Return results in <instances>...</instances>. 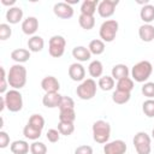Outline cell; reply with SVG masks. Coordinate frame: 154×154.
I'll list each match as a JSON object with an SVG mask.
<instances>
[{
  "mask_svg": "<svg viewBox=\"0 0 154 154\" xmlns=\"http://www.w3.org/2000/svg\"><path fill=\"white\" fill-rule=\"evenodd\" d=\"M152 137H153V138H154V129H153V130H152Z\"/></svg>",
  "mask_w": 154,
  "mask_h": 154,
  "instance_id": "46",
  "label": "cell"
},
{
  "mask_svg": "<svg viewBox=\"0 0 154 154\" xmlns=\"http://www.w3.org/2000/svg\"><path fill=\"white\" fill-rule=\"evenodd\" d=\"M132 142H134V147H135L137 154H150L152 140L147 132H144V131L137 132L135 135Z\"/></svg>",
  "mask_w": 154,
  "mask_h": 154,
  "instance_id": "7",
  "label": "cell"
},
{
  "mask_svg": "<svg viewBox=\"0 0 154 154\" xmlns=\"http://www.w3.org/2000/svg\"><path fill=\"white\" fill-rule=\"evenodd\" d=\"M7 82L13 89H22L26 84V69L22 64L12 65L7 73Z\"/></svg>",
  "mask_w": 154,
  "mask_h": 154,
  "instance_id": "1",
  "label": "cell"
},
{
  "mask_svg": "<svg viewBox=\"0 0 154 154\" xmlns=\"http://www.w3.org/2000/svg\"><path fill=\"white\" fill-rule=\"evenodd\" d=\"M97 85L100 87V89H102L103 91H108L112 90L114 87V78L112 76H101L99 78V83Z\"/></svg>",
  "mask_w": 154,
  "mask_h": 154,
  "instance_id": "30",
  "label": "cell"
},
{
  "mask_svg": "<svg viewBox=\"0 0 154 154\" xmlns=\"http://www.w3.org/2000/svg\"><path fill=\"white\" fill-rule=\"evenodd\" d=\"M69 77L75 82L84 81L85 77V69L81 63H73L69 67Z\"/></svg>",
  "mask_w": 154,
  "mask_h": 154,
  "instance_id": "12",
  "label": "cell"
},
{
  "mask_svg": "<svg viewBox=\"0 0 154 154\" xmlns=\"http://www.w3.org/2000/svg\"><path fill=\"white\" fill-rule=\"evenodd\" d=\"M37 29H38V19L34 16H30L22 22V31L25 35L34 36V34L37 31Z\"/></svg>",
  "mask_w": 154,
  "mask_h": 154,
  "instance_id": "14",
  "label": "cell"
},
{
  "mask_svg": "<svg viewBox=\"0 0 154 154\" xmlns=\"http://www.w3.org/2000/svg\"><path fill=\"white\" fill-rule=\"evenodd\" d=\"M59 111L63 109H75V101L70 96H61L60 103H59Z\"/></svg>",
  "mask_w": 154,
  "mask_h": 154,
  "instance_id": "37",
  "label": "cell"
},
{
  "mask_svg": "<svg viewBox=\"0 0 154 154\" xmlns=\"http://www.w3.org/2000/svg\"><path fill=\"white\" fill-rule=\"evenodd\" d=\"M140 17L144 24H150L154 20V6L150 4L144 5L140 11Z\"/></svg>",
  "mask_w": 154,
  "mask_h": 154,
  "instance_id": "23",
  "label": "cell"
},
{
  "mask_svg": "<svg viewBox=\"0 0 154 154\" xmlns=\"http://www.w3.org/2000/svg\"><path fill=\"white\" fill-rule=\"evenodd\" d=\"M29 125L34 126L35 129H38V130H42L45 128V118L41 116V114H32L30 118H29V122H28Z\"/></svg>",
  "mask_w": 154,
  "mask_h": 154,
  "instance_id": "33",
  "label": "cell"
},
{
  "mask_svg": "<svg viewBox=\"0 0 154 154\" xmlns=\"http://www.w3.org/2000/svg\"><path fill=\"white\" fill-rule=\"evenodd\" d=\"M88 72L93 78H97L102 76L103 72V65L100 60H93L88 66Z\"/></svg>",
  "mask_w": 154,
  "mask_h": 154,
  "instance_id": "25",
  "label": "cell"
},
{
  "mask_svg": "<svg viewBox=\"0 0 154 154\" xmlns=\"http://www.w3.org/2000/svg\"><path fill=\"white\" fill-rule=\"evenodd\" d=\"M12 35V29L10 26V24L7 23H1L0 24V40L5 41L7 38H10Z\"/></svg>",
  "mask_w": 154,
  "mask_h": 154,
  "instance_id": "39",
  "label": "cell"
},
{
  "mask_svg": "<svg viewBox=\"0 0 154 154\" xmlns=\"http://www.w3.org/2000/svg\"><path fill=\"white\" fill-rule=\"evenodd\" d=\"M23 19V10L19 6L10 7L6 11V20L10 24H17Z\"/></svg>",
  "mask_w": 154,
  "mask_h": 154,
  "instance_id": "16",
  "label": "cell"
},
{
  "mask_svg": "<svg viewBox=\"0 0 154 154\" xmlns=\"http://www.w3.org/2000/svg\"><path fill=\"white\" fill-rule=\"evenodd\" d=\"M142 111L148 118L154 117V99H147L142 105Z\"/></svg>",
  "mask_w": 154,
  "mask_h": 154,
  "instance_id": "36",
  "label": "cell"
},
{
  "mask_svg": "<svg viewBox=\"0 0 154 154\" xmlns=\"http://www.w3.org/2000/svg\"><path fill=\"white\" fill-rule=\"evenodd\" d=\"M66 47V40L61 35H54L49 38L48 42V52L49 55L53 58H60L63 57Z\"/></svg>",
  "mask_w": 154,
  "mask_h": 154,
  "instance_id": "8",
  "label": "cell"
},
{
  "mask_svg": "<svg viewBox=\"0 0 154 154\" xmlns=\"http://www.w3.org/2000/svg\"><path fill=\"white\" fill-rule=\"evenodd\" d=\"M41 132H42V130L35 129L34 126H31L29 124H26L24 126V129H23L24 137L28 138V140H31V141H37L40 138V136H41Z\"/></svg>",
  "mask_w": 154,
  "mask_h": 154,
  "instance_id": "28",
  "label": "cell"
},
{
  "mask_svg": "<svg viewBox=\"0 0 154 154\" xmlns=\"http://www.w3.org/2000/svg\"><path fill=\"white\" fill-rule=\"evenodd\" d=\"M61 96L59 93H46L42 97V103L47 108H55L59 107Z\"/></svg>",
  "mask_w": 154,
  "mask_h": 154,
  "instance_id": "15",
  "label": "cell"
},
{
  "mask_svg": "<svg viewBox=\"0 0 154 154\" xmlns=\"http://www.w3.org/2000/svg\"><path fill=\"white\" fill-rule=\"evenodd\" d=\"M1 105H0V112H2L5 108H6V103H5V100H4V96H1V100H0Z\"/></svg>",
  "mask_w": 154,
  "mask_h": 154,
  "instance_id": "45",
  "label": "cell"
},
{
  "mask_svg": "<svg viewBox=\"0 0 154 154\" xmlns=\"http://www.w3.org/2000/svg\"><path fill=\"white\" fill-rule=\"evenodd\" d=\"M111 136V125L106 120H96L93 124V138L96 143H107Z\"/></svg>",
  "mask_w": 154,
  "mask_h": 154,
  "instance_id": "3",
  "label": "cell"
},
{
  "mask_svg": "<svg viewBox=\"0 0 154 154\" xmlns=\"http://www.w3.org/2000/svg\"><path fill=\"white\" fill-rule=\"evenodd\" d=\"M72 57L79 61V63H83V61H88L90 58H91V53L90 51L84 47V46H76L73 49H72Z\"/></svg>",
  "mask_w": 154,
  "mask_h": 154,
  "instance_id": "17",
  "label": "cell"
},
{
  "mask_svg": "<svg viewBox=\"0 0 154 154\" xmlns=\"http://www.w3.org/2000/svg\"><path fill=\"white\" fill-rule=\"evenodd\" d=\"M119 29V24L116 19H107L105 20L99 30V35H100V40H102L103 42H112L118 32Z\"/></svg>",
  "mask_w": 154,
  "mask_h": 154,
  "instance_id": "4",
  "label": "cell"
},
{
  "mask_svg": "<svg viewBox=\"0 0 154 154\" xmlns=\"http://www.w3.org/2000/svg\"><path fill=\"white\" fill-rule=\"evenodd\" d=\"M75 119H76V112H75V109H63L59 113V122L73 123Z\"/></svg>",
  "mask_w": 154,
  "mask_h": 154,
  "instance_id": "32",
  "label": "cell"
},
{
  "mask_svg": "<svg viewBox=\"0 0 154 154\" xmlns=\"http://www.w3.org/2000/svg\"><path fill=\"white\" fill-rule=\"evenodd\" d=\"M0 70H1V77H0V93L5 95V94H6V89H7V84H8V82H7V77H6V71H5V69L1 67Z\"/></svg>",
  "mask_w": 154,
  "mask_h": 154,
  "instance_id": "41",
  "label": "cell"
},
{
  "mask_svg": "<svg viewBox=\"0 0 154 154\" xmlns=\"http://www.w3.org/2000/svg\"><path fill=\"white\" fill-rule=\"evenodd\" d=\"M58 131L60 132V135L70 136V135H72L73 131H75V125H73V123L59 122V124H58Z\"/></svg>",
  "mask_w": 154,
  "mask_h": 154,
  "instance_id": "34",
  "label": "cell"
},
{
  "mask_svg": "<svg viewBox=\"0 0 154 154\" xmlns=\"http://www.w3.org/2000/svg\"><path fill=\"white\" fill-rule=\"evenodd\" d=\"M138 36L143 42H152L154 40V26L152 24H143L138 28Z\"/></svg>",
  "mask_w": 154,
  "mask_h": 154,
  "instance_id": "18",
  "label": "cell"
},
{
  "mask_svg": "<svg viewBox=\"0 0 154 154\" xmlns=\"http://www.w3.org/2000/svg\"><path fill=\"white\" fill-rule=\"evenodd\" d=\"M41 88L46 93H58L60 89V83L54 76H46L41 81Z\"/></svg>",
  "mask_w": 154,
  "mask_h": 154,
  "instance_id": "13",
  "label": "cell"
},
{
  "mask_svg": "<svg viewBox=\"0 0 154 154\" xmlns=\"http://www.w3.org/2000/svg\"><path fill=\"white\" fill-rule=\"evenodd\" d=\"M30 153L31 154H47V146L43 142L34 141L30 144Z\"/></svg>",
  "mask_w": 154,
  "mask_h": 154,
  "instance_id": "35",
  "label": "cell"
},
{
  "mask_svg": "<svg viewBox=\"0 0 154 154\" xmlns=\"http://www.w3.org/2000/svg\"><path fill=\"white\" fill-rule=\"evenodd\" d=\"M47 140L51 142V143H55L59 141L60 138V132L58 131V129H49L47 131V135H46Z\"/></svg>",
  "mask_w": 154,
  "mask_h": 154,
  "instance_id": "40",
  "label": "cell"
},
{
  "mask_svg": "<svg viewBox=\"0 0 154 154\" xmlns=\"http://www.w3.org/2000/svg\"><path fill=\"white\" fill-rule=\"evenodd\" d=\"M97 0H84L81 5V14L94 16V13L97 11Z\"/></svg>",
  "mask_w": 154,
  "mask_h": 154,
  "instance_id": "22",
  "label": "cell"
},
{
  "mask_svg": "<svg viewBox=\"0 0 154 154\" xmlns=\"http://www.w3.org/2000/svg\"><path fill=\"white\" fill-rule=\"evenodd\" d=\"M112 77L117 81L129 77V67L125 64H117L112 67Z\"/></svg>",
  "mask_w": 154,
  "mask_h": 154,
  "instance_id": "24",
  "label": "cell"
},
{
  "mask_svg": "<svg viewBox=\"0 0 154 154\" xmlns=\"http://www.w3.org/2000/svg\"><path fill=\"white\" fill-rule=\"evenodd\" d=\"M142 94L148 99H154V82H146L141 88Z\"/></svg>",
  "mask_w": 154,
  "mask_h": 154,
  "instance_id": "38",
  "label": "cell"
},
{
  "mask_svg": "<svg viewBox=\"0 0 154 154\" xmlns=\"http://www.w3.org/2000/svg\"><path fill=\"white\" fill-rule=\"evenodd\" d=\"M78 23L82 29L84 30H91L95 25V18L94 16H87V14H79Z\"/></svg>",
  "mask_w": 154,
  "mask_h": 154,
  "instance_id": "29",
  "label": "cell"
},
{
  "mask_svg": "<svg viewBox=\"0 0 154 154\" xmlns=\"http://www.w3.org/2000/svg\"><path fill=\"white\" fill-rule=\"evenodd\" d=\"M43 47H45V40L38 35H34L28 40V48L30 52H34V53L41 52Z\"/></svg>",
  "mask_w": 154,
  "mask_h": 154,
  "instance_id": "21",
  "label": "cell"
},
{
  "mask_svg": "<svg viewBox=\"0 0 154 154\" xmlns=\"http://www.w3.org/2000/svg\"><path fill=\"white\" fill-rule=\"evenodd\" d=\"M131 97V94L130 93H126V91H122V90H114L113 94H112V100L114 103L117 105H124L126 102H129Z\"/></svg>",
  "mask_w": 154,
  "mask_h": 154,
  "instance_id": "27",
  "label": "cell"
},
{
  "mask_svg": "<svg viewBox=\"0 0 154 154\" xmlns=\"http://www.w3.org/2000/svg\"><path fill=\"white\" fill-rule=\"evenodd\" d=\"M53 12L58 18L61 19H70L73 17V7L65 2H57L53 6Z\"/></svg>",
  "mask_w": 154,
  "mask_h": 154,
  "instance_id": "10",
  "label": "cell"
},
{
  "mask_svg": "<svg viewBox=\"0 0 154 154\" xmlns=\"http://www.w3.org/2000/svg\"><path fill=\"white\" fill-rule=\"evenodd\" d=\"M11 58L14 60L17 64H23L26 63L30 59V51L25 48H17L11 52Z\"/></svg>",
  "mask_w": 154,
  "mask_h": 154,
  "instance_id": "20",
  "label": "cell"
},
{
  "mask_svg": "<svg viewBox=\"0 0 154 154\" xmlns=\"http://www.w3.org/2000/svg\"><path fill=\"white\" fill-rule=\"evenodd\" d=\"M10 144V136L6 131L1 130L0 131V148H6Z\"/></svg>",
  "mask_w": 154,
  "mask_h": 154,
  "instance_id": "42",
  "label": "cell"
},
{
  "mask_svg": "<svg viewBox=\"0 0 154 154\" xmlns=\"http://www.w3.org/2000/svg\"><path fill=\"white\" fill-rule=\"evenodd\" d=\"M10 150L12 152V154H28L30 150V146L24 140H17L10 144Z\"/></svg>",
  "mask_w": 154,
  "mask_h": 154,
  "instance_id": "19",
  "label": "cell"
},
{
  "mask_svg": "<svg viewBox=\"0 0 154 154\" xmlns=\"http://www.w3.org/2000/svg\"><path fill=\"white\" fill-rule=\"evenodd\" d=\"M128 147L123 140H114L112 142H107L103 146L105 154H125Z\"/></svg>",
  "mask_w": 154,
  "mask_h": 154,
  "instance_id": "11",
  "label": "cell"
},
{
  "mask_svg": "<svg viewBox=\"0 0 154 154\" xmlns=\"http://www.w3.org/2000/svg\"><path fill=\"white\" fill-rule=\"evenodd\" d=\"M119 4L118 0H102L97 5V13L102 18H109L114 14L116 7Z\"/></svg>",
  "mask_w": 154,
  "mask_h": 154,
  "instance_id": "9",
  "label": "cell"
},
{
  "mask_svg": "<svg viewBox=\"0 0 154 154\" xmlns=\"http://www.w3.org/2000/svg\"><path fill=\"white\" fill-rule=\"evenodd\" d=\"M96 82L93 78H87L77 87L76 94L81 100H90L96 95Z\"/></svg>",
  "mask_w": 154,
  "mask_h": 154,
  "instance_id": "6",
  "label": "cell"
},
{
  "mask_svg": "<svg viewBox=\"0 0 154 154\" xmlns=\"http://www.w3.org/2000/svg\"><path fill=\"white\" fill-rule=\"evenodd\" d=\"M152 72H153V65L148 60H142L132 66L131 76L135 82L143 83L150 77Z\"/></svg>",
  "mask_w": 154,
  "mask_h": 154,
  "instance_id": "2",
  "label": "cell"
},
{
  "mask_svg": "<svg viewBox=\"0 0 154 154\" xmlns=\"http://www.w3.org/2000/svg\"><path fill=\"white\" fill-rule=\"evenodd\" d=\"M75 154H93V148L88 144H82L75 149Z\"/></svg>",
  "mask_w": 154,
  "mask_h": 154,
  "instance_id": "43",
  "label": "cell"
},
{
  "mask_svg": "<svg viewBox=\"0 0 154 154\" xmlns=\"http://www.w3.org/2000/svg\"><path fill=\"white\" fill-rule=\"evenodd\" d=\"M4 100L6 103V108L10 112L16 113L23 108V96L17 89L7 90L6 94L4 95Z\"/></svg>",
  "mask_w": 154,
  "mask_h": 154,
  "instance_id": "5",
  "label": "cell"
},
{
  "mask_svg": "<svg viewBox=\"0 0 154 154\" xmlns=\"http://www.w3.org/2000/svg\"><path fill=\"white\" fill-rule=\"evenodd\" d=\"M88 49L90 51L91 54L94 55H100L105 52V42L100 38H95V40H91L89 42V46H88Z\"/></svg>",
  "mask_w": 154,
  "mask_h": 154,
  "instance_id": "26",
  "label": "cell"
},
{
  "mask_svg": "<svg viewBox=\"0 0 154 154\" xmlns=\"http://www.w3.org/2000/svg\"><path fill=\"white\" fill-rule=\"evenodd\" d=\"M1 4H2V5H5V6L13 7V5L16 4V0H1Z\"/></svg>",
  "mask_w": 154,
  "mask_h": 154,
  "instance_id": "44",
  "label": "cell"
},
{
  "mask_svg": "<svg viewBox=\"0 0 154 154\" xmlns=\"http://www.w3.org/2000/svg\"><path fill=\"white\" fill-rule=\"evenodd\" d=\"M117 90H122V91H126V93H131V90L134 89V79L130 77H125L122 78L117 82Z\"/></svg>",
  "mask_w": 154,
  "mask_h": 154,
  "instance_id": "31",
  "label": "cell"
}]
</instances>
